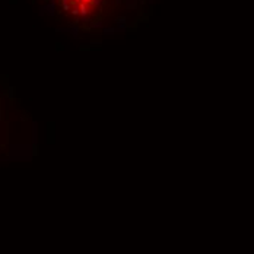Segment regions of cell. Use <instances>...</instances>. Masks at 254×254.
Returning <instances> with one entry per match:
<instances>
[{"label": "cell", "instance_id": "cell-1", "mask_svg": "<svg viewBox=\"0 0 254 254\" xmlns=\"http://www.w3.org/2000/svg\"><path fill=\"white\" fill-rule=\"evenodd\" d=\"M61 21L82 31H99L124 21L139 0H47Z\"/></svg>", "mask_w": 254, "mask_h": 254}]
</instances>
